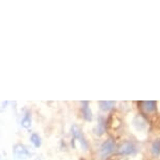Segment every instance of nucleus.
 <instances>
[{
	"instance_id": "f257e3e1",
	"label": "nucleus",
	"mask_w": 160,
	"mask_h": 160,
	"mask_svg": "<svg viewBox=\"0 0 160 160\" xmlns=\"http://www.w3.org/2000/svg\"><path fill=\"white\" fill-rule=\"evenodd\" d=\"M13 153L14 156L19 160H24L28 159V157H31V152H29L28 148L25 144L22 143H16L13 148Z\"/></svg>"
},
{
	"instance_id": "f03ea898",
	"label": "nucleus",
	"mask_w": 160,
	"mask_h": 160,
	"mask_svg": "<svg viewBox=\"0 0 160 160\" xmlns=\"http://www.w3.org/2000/svg\"><path fill=\"white\" fill-rule=\"evenodd\" d=\"M71 134H72V138H74V139H78L80 141L81 146L84 150H87V148H88V142H87L85 136H84L82 130L80 129V127L77 126V125H73L71 127Z\"/></svg>"
},
{
	"instance_id": "7ed1b4c3",
	"label": "nucleus",
	"mask_w": 160,
	"mask_h": 160,
	"mask_svg": "<svg viewBox=\"0 0 160 160\" xmlns=\"http://www.w3.org/2000/svg\"><path fill=\"white\" fill-rule=\"evenodd\" d=\"M114 150H115V142L112 139H108L102 144L101 150H99V154H101L102 158H106L110 154H112L114 152Z\"/></svg>"
},
{
	"instance_id": "20e7f679",
	"label": "nucleus",
	"mask_w": 160,
	"mask_h": 160,
	"mask_svg": "<svg viewBox=\"0 0 160 160\" xmlns=\"http://www.w3.org/2000/svg\"><path fill=\"white\" fill-rule=\"evenodd\" d=\"M118 152L120 155H123V156L133 155V154L136 153V147H135V144L131 142V141H126V142L120 144Z\"/></svg>"
},
{
	"instance_id": "39448f33",
	"label": "nucleus",
	"mask_w": 160,
	"mask_h": 160,
	"mask_svg": "<svg viewBox=\"0 0 160 160\" xmlns=\"http://www.w3.org/2000/svg\"><path fill=\"white\" fill-rule=\"evenodd\" d=\"M82 113H83V116L84 118L86 120H91L92 119V112L90 110V107H89V102H82Z\"/></svg>"
},
{
	"instance_id": "423d86ee",
	"label": "nucleus",
	"mask_w": 160,
	"mask_h": 160,
	"mask_svg": "<svg viewBox=\"0 0 160 160\" xmlns=\"http://www.w3.org/2000/svg\"><path fill=\"white\" fill-rule=\"evenodd\" d=\"M21 126L23 127L24 129H29L32 126V115H31V112L28 110H26L24 112V115L21 119Z\"/></svg>"
},
{
	"instance_id": "0eeeda50",
	"label": "nucleus",
	"mask_w": 160,
	"mask_h": 160,
	"mask_svg": "<svg viewBox=\"0 0 160 160\" xmlns=\"http://www.w3.org/2000/svg\"><path fill=\"white\" fill-rule=\"evenodd\" d=\"M94 132H95V134H98V135L104 134V132H105V120L102 116L98 118V126H96V128L94 129Z\"/></svg>"
},
{
	"instance_id": "6e6552de",
	"label": "nucleus",
	"mask_w": 160,
	"mask_h": 160,
	"mask_svg": "<svg viewBox=\"0 0 160 160\" xmlns=\"http://www.w3.org/2000/svg\"><path fill=\"white\" fill-rule=\"evenodd\" d=\"M99 106H101V109L104 111H109L115 106V102H110V101H104L99 102Z\"/></svg>"
},
{
	"instance_id": "1a4fd4ad",
	"label": "nucleus",
	"mask_w": 160,
	"mask_h": 160,
	"mask_svg": "<svg viewBox=\"0 0 160 160\" xmlns=\"http://www.w3.org/2000/svg\"><path fill=\"white\" fill-rule=\"evenodd\" d=\"M152 154L153 156L158 157L160 155V139H156L152 144Z\"/></svg>"
},
{
	"instance_id": "9d476101",
	"label": "nucleus",
	"mask_w": 160,
	"mask_h": 160,
	"mask_svg": "<svg viewBox=\"0 0 160 160\" xmlns=\"http://www.w3.org/2000/svg\"><path fill=\"white\" fill-rule=\"evenodd\" d=\"M31 141L36 148H39L41 146V137L39 136L38 133H32L31 136Z\"/></svg>"
},
{
	"instance_id": "9b49d317",
	"label": "nucleus",
	"mask_w": 160,
	"mask_h": 160,
	"mask_svg": "<svg viewBox=\"0 0 160 160\" xmlns=\"http://www.w3.org/2000/svg\"><path fill=\"white\" fill-rule=\"evenodd\" d=\"M143 107H144V109H146L147 111H149V112H151V111H154L156 109V102H153V101L144 102H143Z\"/></svg>"
},
{
	"instance_id": "f8f14e48",
	"label": "nucleus",
	"mask_w": 160,
	"mask_h": 160,
	"mask_svg": "<svg viewBox=\"0 0 160 160\" xmlns=\"http://www.w3.org/2000/svg\"><path fill=\"white\" fill-rule=\"evenodd\" d=\"M36 160H42L41 158H36Z\"/></svg>"
},
{
	"instance_id": "ddd939ff",
	"label": "nucleus",
	"mask_w": 160,
	"mask_h": 160,
	"mask_svg": "<svg viewBox=\"0 0 160 160\" xmlns=\"http://www.w3.org/2000/svg\"><path fill=\"white\" fill-rule=\"evenodd\" d=\"M82 160H84V159H82Z\"/></svg>"
}]
</instances>
